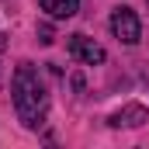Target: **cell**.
Returning a JSON list of instances; mask_svg holds the SVG:
<instances>
[{"label":"cell","mask_w":149,"mask_h":149,"mask_svg":"<svg viewBox=\"0 0 149 149\" xmlns=\"http://www.w3.org/2000/svg\"><path fill=\"white\" fill-rule=\"evenodd\" d=\"M111 31L118 42H125V45H139V38H142V21H139V14L132 10V7H114L111 10Z\"/></svg>","instance_id":"obj_2"},{"label":"cell","mask_w":149,"mask_h":149,"mask_svg":"<svg viewBox=\"0 0 149 149\" xmlns=\"http://www.w3.org/2000/svg\"><path fill=\"white\" fill-rule=\"evenodd\" d=\"M66 52L73 56L76 63H83V66H101L108 59L104 45H97L94 38H87V35H70L66 38Z\"/></svg>","instance_id":"obj_3"},{"label":"cell","mask_w":149,"mask_h":149,"mask_svg":"<svg viewBox=\"0 0 149 149\" xmlns=\"http://www.w3.org/2000/svg\"><path fill=\"white\" fill-rule=\"evenodd\" d=\"M10 90H14V111L21 118V125L24 128H42L45 114H49V87H45V80L38 76V70L31 63L17 66Z\"/></svg>","instance_id":"obj_1"},{"label":"cell","mask_w":149,"mask_h":149,"mask_svg":"<svg viewBox=\"0 0 149 149\" xmlns=\"http://www.w3.org/2000/svg\"><path fill=\"white\" fill-rule=\"evenodd\" d=\"M146 121H149V111L142 104H125L121 111H114L111 118H108L111 128H139V125H146Z\"/></svg>","instance_id":"obj_4"},{"label":"cell","mask_w":149,"mask_h":149,"mask_svg":"<svg viewBox=\"0 0 149 149\" xmlns=\"http://www.w3.org/2000/svg\"><path fill=\"white\" fill-rule=\"evenodd\" d=\"M38 3H42V10H45L49 17H56V21L73 17L76 10H80V0H38Z\"/></svg>","instance_id":"obj_5"}]
</instances>
